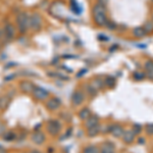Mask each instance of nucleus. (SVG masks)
<instances>
[{"mask_svg": "<svg viewBox=\"0 0 153 153\" xmlns=\"http://www.w3.org/2000/svg\"><path fill=\"white\" fill-rule=\"evenodd\" d=\"M92 13H93L94 22L98 26H105L106 22H107V18H106V14H105V5H103V4L98 2L93 7Z\"/></svg>", "mask_w": 153, "mask_h": 153, "instance_id": "1", "label": "nucleus"}, {"mask_svg": "<svg viewBox=\"0 0 153 153\" xmlns=\"http://www.w3.org/2000/svg\"><path fill=\"white\" fill-rule=\"evenodd\" d=\"M16 29L21 34H26L30 30V16L27 12L21 11L16 16Z\"/></svg>", "mask_w": 153, "mask_h": 153, "instance_id": "2", "label": "nucleus"}, {"mask_svg": "<svg viewBox=\"0 0 153 153\" xmlns=\"http://www.w3.org/2000/svg\"><path fill=\"white\" fill-rule=\"evenodd\" d=\"M30 29L35 32L40 31L42 29V18L37 12H34L30 16Z\"/></svg>", "mask_w": 153, "mask_h": 153, "instance_id": "3", "label": "nucleus"}, {"mask_svg": "<svg viewBox=\"0 0 153 153\" xmlns=\"http://www.w3.org/2000/svg\"><path fill=\"white\" fill-rule=\"evenodd\" d=\"M34 97L38 100H45L49 97V92L47 90H45L44 88H41L39 86H35L32 92Z\"/></svg>", "mask_w": 153, "mask_h": 153, "instance_id": "4", "label": "nucleus"}, {"mask_svg": "<svg viewBox=\"0 0 153 153\" xmlns=\"http://www.w3.org/2000/svg\"><path fill=\"white\" fill-rule=\"evenodd\" d=\"M3 35L9 41L14 39V37H16V28H14L13 25L10 23L5 24V26L3 28Z\"/></svg>", "mask_w": 153, "mask_h": 153, "instance_id": "5", "label": "nucleus"}, {"mask_svg": "<svg viewBox=\"0 0 153 153\" xmlns=\"http://www.w3.org/2000/svg\"><path fill=\"white\" fill-rule=\"evenodd\" d=\"M85 100V94H84L83 91L81 90H76L75 92L73 93V96H71V102L75 106H80Z\"/></svg>", "mask_w": 153, "mask_h": 153, "instance_id": "6", "label": "nucleus"}, {"mask_svg": "<svg viewBox=\"0 0 153 153\" xmlns=\"http://www.w3.org/2000/svg\"><path fill=\"white\" fill-rule=\"evenodd\" d=\"M47 130L52 136H55L60 132L61 125L59 124V122H57V120H50V122L48 123Z\"/></svg>", "mask_w": 153, "mask_h": 153, "instance_id": "7", "label": "nucleus"}, {"mask_svg": "<svg viewBox=\"0 0 153 153\" xmlns=\"http://www.w3.org/2000/svg\"><path fill=\"white\" fill-rule=\"evenodd\" d=\"M61 105V100L57 97H52L49 98L46 102V107L48 108L49 110H56L60 107Z\"/></svg>", "mask_w": 153, "mask_h": 153, "instance_id": "8", "label": "nucleus"}, {"mask_svg": "<svg viewBox=\"0 0 153 153\" xmlns=\"http://www.w3.org/2000/svg\"><path fill=\"white\" fill-rule=\"evenodd\" d=\"M124 133H125V129L120 125H112L111 131H110V134H111L114 138H117V139L123 138Z\"/></svg>", "mask_w": 153, "mask_h": 153, "instance_id": "9", "label": "nucleus"}, {"mask_svg": "<svg viewBox=\"0 0 153 153\" xmlns=\"http://www.w3.org/2000/svg\"><path fill=\"white\" fill-rule=\"evenodd\" d=\"M46 140V136L44 133L42 132H35L32 136V141L35 143L36 145H41L45 142Z\"/></svg>", "mask_w": 153, "mask_h": 153, "instance_id": "10", "label": "nucleus"}, {"mask_svg": "<svg viewBox=\"0 0 153 153\" xmlns=\"http://www.w3.org/2000/svg\"><path fill=\"white\" fill-rule=\"evenodd\" d=\"M135 137L136 135L134 134V132L132 130H128L125 131L124 136H123V140H124L126 144H132L135 141Z\"/></svg>", "mask_w": 153, "mask_h": 153, "instance_id": "11", "label": "nucleus"}, {"mask_svg": "<svg viewBox=\"0 0 153 153\" xmlns=\"http://www.w3.org/2000/svg\"><path fill=\"white\" fill-rule=\"evenodd\" d=\"M98 124H99V117H98L97 115L91 114L90 117L85 120V126L87 129H89V128H91V127H94V126Z\"/></svg>", "mask_w": 153, "mask_h": 153, "instance_id": "12", "label": "nucleus"}, {"mask_svg": "<svg viewBox=\"0 0 153 153\" xmlns=\"http://www.w3.org/2000/svg\"><path fill=\"white\" fill-rule=\"evenodd\" d=\"M144 68L146 71L147 78L153 81V60H147L144 65Z\"/></svg>", "mask_w": 153, "mask_h": 153, "instance_id": "13", "label": "nucleus"}, {"mask_svg": "<svg viewBox=\"0 0 153 153\" xmlns=\"http://www.w3.org/2000/svg\"><path fill=\"white\" fill-rule=\"evenodd\" d=\"M100 150V153H114L115 152V147L111 142H105L102 145Z\"/></svg>", "mask_w": 153, "mask_h": 153, "instance_id": "14", "label": "nucleus"}, {"mask_svg": "<svg viewBox=\"0 0 153 153\" xmlns=\"http://www.w3.org/2000/svg\"><path fill=\"white\" fill-rule=\"evenodd\" d=\"M19 86H21V90L25 93H32L34 87H35V85L29 81H23Z\"/></svg>", "mask_w": 153, "mask_h": 153, "instance_id": "15", "label": "nucleus"}, {"mask_svg": "<svg viewBox=\"0 0 153 153\" xmlns=\"http://www.w3.org/2000/svg\"><path fill=\"white\" fill-rule=\"evenodd\" d=\"M10 103V97L7 95L0 96V110H5Z\"/></svg>", "mask_w": 153, "mask_h": 153, "instance_id": "16", "label": "nucleus"}, {"mask_svg": "<svg viewBox=\"0 0 153 153\" xmlns=\"http://www.w3.org/2000/svg\"><path fill=\"white\" fill-rule=\"evenodd\" d=\"M133 35H134L135 38L142 39L146 36V32H145L143 27H136V28L133 29Z\"/></svg>", "mask_w": 153, "mask_h": 153, "instance_id": "17", "label": "nucleus"}, {"mask_svg": "<svg viewBox=\"0 0 153 153\" xmlns=\"http://www.w3.org/2000/svg\"><path fill=\"white\" fill-rule=\"evenodd\" d=\"M99 133H100V126H99V124L94 126V127L89 128L88 131H87L88 137H95V136H97Z\"/></svg>", "mask_w": 153, "mask_h": 153, "instance_id": "18", "label": "nucleus"}, {"mask_svg": "<svg viewBox=\"0 0 153 153\" xmlns=\"http://www.w3.org/2000/svg\"><path fill=\"white\" fill-rule=\"evenodd\" d=\"M90 115H91V110L87 107L83 108V109L79 112V117H80V120H86Z\"/></svg>", "mask_w": 153, "mask_h": 153, "instance_id": "19", "label": "nucleus"}, {"mask_svg": "<svg viewBox=\"0 0 153 153\" xmlns=\"http://www.w3.org/2000/svg\"><path fill=\"white\" fill-rule=\"evenodd\" d=\"M115 84H117V81H115V79L113 78V76H106L105 81H104V86H107L108 88L112 89L114 88Z\"/></svg>", "mask_w": 153, "mask_h": 153, "instance_id": "20", "label": "nucleus"}, {"mask_svg": "<svg viewBox=\"0 0 153 153\" xmlns=\"http://www.w3.org/2000/svg\"><path fill=\"white\" fill-rule=\"evenodd\" d=\"M83 153H100V150L95 145H89L83 149Z\"/></svg>", "mask_w": 153, "mask_h": 153, "instance_id": "21", "label": "nucleus"}, {"mask_svg": "<svg viewBox=\"0 0 153 153\" xmlns=\"http://www.w3.org/2000/svg\"><path fill=\"white\" fill-rule=\"evenodd\" d=\"M91 85L93 86V87H94L96 90H100V89H102L103 87H104V82H103L102 80H101V79H95L94 81H93L92 82V84H91Z\"/></svg>", "mask_w": 153, "mask_h": 153, "instance_id": "22", "label": "nucleus"}, {"mask_svg": "<svg viewBox=\"0 0 153 153\" xmlns=\"http://www.w3.org/2000/svg\"><path fill=\"white\" fill-rule=\"evenodd\" d=\"M145 76H146V75H145L144 73H142V71H135V73L133 74V78H134V80L136 81L144 80Z\"/></svg>", "mask_w": 153, "mask_h": 153, "instance_id": "23", "label": "nucleus"}, {"mask_svg": "<svg viewBox=\"0 0 153 153\" xmlns=\"http://www.w3.org/2000/svg\"><path fill=\"white\" fill-rule=\"evenodd\" d=\"M143 28H144L145 32H146V34L152 33V32H153V23H152V22H147Z\"/></svg>", "mask_w": 153, "mask_h": 153, "instance_id": "24", "label": "nucleus"}, {"mask_svg": "<svg viewBox=\"0 0 153 153\" xmlns=\"http://www.w3.org/2000/svg\"><path fill=\"white\" fill-rule=\"evenodd\" d=\"M14 138H16V135H14L13 133H11V132L4 133V135H3V139L6 140V141H11V140H13Z\"/></svg>", "mask_w": 153, "mask_h": 153, "instance_id": "25", "label": "nucleus"}, {"mask_svg": "<svg viewBox=\"0 0 153 153\" xmlns=\"http://www.w3.org/2000/svg\"><path fill=\"white\" fill-rule=\"evenodd\" d=\"M132 131L134 132V134H135V135L140 134V133L142 132V126H141V125H138V124H135L134 126H133Z\"/></svg>", "mask_w": 153, "mask_h": 153, "instance_id": "26", "label": "nucleus"}, {"mask_svg": "<svg viewBox=\"0 0 153 153\" xmlns=\"http://www.w3.org/2000/svg\"><path fill=\"white\" fill-rule=\"evenodd\" d=\"M105 26L107 27V28L109 29V30H114V29H117V25L113 23V22L108 21V19H107V22H106Z\"/></svg>", "mask_w": 153, "mask_h": 153, "instance_id": "27", "label": "nucleus"}, {"mask_svg": "<svg viewBox=\"0 0 153 153\" xmlns=\"http://www.w3.org/2000/svg\"><path fill=\"white\" fill-rule=\"evenodd\" d=\"M146 133L150 136L153 135V124H148L146 126Z\"/></svg>", "mask_w": 153, "mask_h": 153, "instance_id": "28", "label": "nucleus"}, {"mask_svg": "<svg viewBox=\"0 0 153 153\" xmlns=\"http://www.w3.org/2000/svg\"><path fill=\"white\" fill-rule=\"evenodd\" d=\"M5 131H6L5 126H4L3 123L0 122V136H1V135H4V133H5Z\"/></svg>", "mask_w": 153, "mask_h": 153, "instance_id": "29", "label": "nucleus"}, {"mask_svg": "<svg viewBox=\"0 0 153 153\" xmlns=\"http://www.w3.org/2000/svg\"><path fill=\"white\" fill-rule=\"evenodd\" d=\"M138 143H140V144H144L145 139H144V138H140V139H138Z\"/></svg>", "mask_w": 153, "mask_h": 153, "instance_id": "30", "label": "nucleus"}, {"mask_svg": "<svg viewBox=\"0 0 153 153\" xmlns=\"http://www.w3.org/2000/svg\"><path fill=\"white\" fill-rule=\"evenodd\" d=\"M4 37V35H3V30H1L0 29V40H1L2 38Z\"/></svg>", "mask_w": 153, "mask_h": 153, "instance_id": "31", "label": "nucleus"}, {"mask_svg": "<svg viewBox=\"0 0 153 153\" xmlns=\"http://www.w3.org/2000/svg\"><path fill=\"white\" fill-rule=\"evenodd\" d=\"M31 153H41V152H39V151H37V150H34V151H32Z\"/></svg>", "mask_w": 153, "mask_h": 153, "instance_id": "32", "label": "nucleus"}, {"mask_svg": "<svg viewBox=\"0 0 153 153\" xmlns=\"http://www.w3.org/2000/svg\"><path fill=\"white\" fill-rule=\"evenodd\" d=\"M152 1H153V0H152Z\"/></svg>", "mask_w": 153, "mask_h": 153, "instance_id": "33", "label": "nucleus"}]
</instances>
